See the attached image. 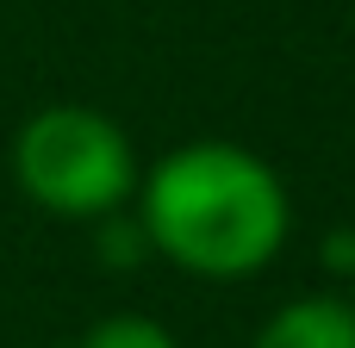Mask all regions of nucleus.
Segmentation results:
<instances>
[{"label": "nucleus", "mask_w": 355, "mask_h": 348, "mask_svg": "<svg viewBox=\"0 0 355 348\" xmlns=\"http://www.w3.org/2000/svg\"><path fill=\"white\" fill-rule=\"evenodd\" d=\"M131 199L150 249L200 280H243L268 268L293 230V199L281 174L256 149L225 137L168 149Z\"/></svg>", "instance_id": "obj_1"}, {"label": "nucleus", "mask_w": 355, "mask_h": 348, "mask_svg": "<svg viewBox=\"0 0 355 348\" xmlns=\"http://www.w3.org/2000/svg\"><path fill=\"white\" fill-rule=\"evenodd\" d=\"M349 286H355V249H349ZM349 299H355V293H349Z\"/></svg>", "instance_id": "obj_5"}, {"label": "nucleus", "mask_w": 355, "mask_h": 348, "mask_svg": "<svg viewBox=\"0 0 355 348\" xmlns=\"http://www.w3.org/2000/svg\"><path fill=\"white\" fill-rule=\"evenodd\" d=\"M12 181L50 218H112L137 193V156L100 106H44L12 137Z\"/></svg>", "instance_id": "obj_2"}, {"label": "nucleus", "mask_w": 355, "mask_h": 348, "mask_svg": "<svg viewBox=\"0 0 355 348\" xmlns=\"http://www.w3.org/2000/svg\"><path fill=\"white\" fill-rule=\"evenodd\" d=\"M250 348H355V299L337 293H306V299H287Z\"/></svg>", "instance_id": "obj_3"}, {"label": "nucleus", "mask_w": 355, "mask_h": 348, "mask_svg": "<svg viewBox=\"0 0 355 348\" xmlns=\"http://www.w3.org/2000/svg\"><path fill=\"white\" fill-rule=\"evenodd\" d=\"M81 348H181L156 318H137V311H119V318H100L87 336H81Z\"/></svg>", "instance_id": "obj_4"}]
</instances>
